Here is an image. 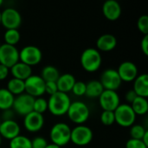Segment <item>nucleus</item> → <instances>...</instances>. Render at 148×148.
Instances as JSON below:
<instances>
[{
    "instance_id": "1",
    "label": "nucleus",
    "mask_w": 148,
    "mask_h": 148,
    "mask_svg": "<svg viewBox=\"0 0 148 148\" xmlns=\"http://www.w3.org/2000/svg\"><path fill=\"white\" fill-rule=\"evenodd\" d=\"M70 104L71 101L68 94L58 91L50 95L48 101V110L55 116H62L67 114Z\"/></svg>"
},
{
    "instance_id": "2",
    "label": "nucleus",
    "mask_w": 148,
    "mask_h": 148,
    "mask_svg": "<svg viewBox=\"0 0 148 148\" xmlns=\"http://www.w3.org/2000/svg\"><path fill=\"white\" fill-rule=\"evenodd\" d=\"M101 56L99 50L94 48L86 49L81 56V64L88 72L97 71L101 65Z\"/></svg>"
},
{
    "instance_id": "3",
    "label": "nucleus",
    "mask_w": 148,
    "mask_h": 148,
    "mask_svg": "<svg viewBox=\"0 0 148 148\" xmlns=\"http://www.w3.org/2000/svg\"><path fill=\"white\" fill-rule=\"evenodd\" d=\"M71 128L69 125L63 122H58L55 124L49 133V137L53 144L62 147L66 146L70 141Z\"/></svg>"
},
{
    "instance_id": "4",
    "label": "nucleus",
    "mask_w": 148,
    "mask_h": 148,
    "mask_svg": "<svg viewBox=\"0 0 148 148\" xmlns=\"http://www.w3.org/2000/svg\"><path fill=\"white\" fill-rule=\"evenodd\" d=\"M69 119L78 125L83 124L89 118V109L88 106L82 101L71 102L67 112Z\"/></svg>"
},
{
    "instance_id": "5",
    "label": "nucleus",
    "mask_w": 148,
    "mask_h": 148,
    "mask_svg": "<svg viewBox=\"0 0 148 148\" xmlns=\"http://www.w3.org/2000/svg\"><path fill=\"white\" fill-rule=\"evenodd\" d=\"M115 122L123 127H132L136 120V114L128 104H120L114 111Z\"/></svg>"
},
{
    "instance_id": "6",
    "label": "nucleus",
    "mask_w": 148,
    "mask_h": 148,
    "mask_svg": "<svg viewBox=\"0 0 148 148\" xmlns=\"http://www.w3.org/2000/svg\"><path fill=\"white\" fill-rule=\"evenodd\" d=\"M42 58V51L36 46L28 45L23 47L19 51V61L29 67L40 63Z\"/></svg>"
},
{
    "instance_id": "7",
    "label": "nucleus",
    "mask_w": 148,
    "mask_h": 148,
    "mask_svg": "<svg viewBox=\"0 0 148 148\" xmlns=\"http://www.w3.org/2000/svg\"><path fill=\"white\" fill-rule=\"evenodd\" d=\"M93 140L92 130L83 125H78L71 130L70 141L76 146L83 147L88 145Z\"/></svg>"
},
{
    "instance_id": "8",
    "label": "nucleus",
    "mask_w": 148,
    "mask_h": 148,
    "mask_svg": "<svg viewBox=\"0 0 148 148\" xmlns=\"http://www.w3.org/2000/svg\"><path fill=\"white\" fill-rule=\"evenodd\" d=\"M25 93L32 97H40L45 93V82L40 75H31L24 81Z\"/></svg>"
},
{
    "instance_id": "9",
    "label": "nucleus",
    "mask_w": 148,
    "mask_h": 148,
    "mask_svg": "<svg viewBox=\"0 0 148 148\" xmlns=\"http://www.w3.org/2000/svg\"><path fill=\"white\" fill-rule=\"evenodd\" d=\"M22 23L21 14L14 8H7L1 12V25L6 29H17Z\"/></svg>"
},
{
    "instance_id": "10",
    "label": "nucleus",
    "mask_w": 148,
    "mask_h": 148,
    "mask_svg": "<svg viewBox=\"0 0 148 148\" xmlns=\"http://www.w3.org/2000/svg\"><path fill=\"white\" fill-rule=\"evenodd\" d=\"M34 101H35L34 97L30 96L26 93H23L15 97L12 108L18 114L25 116L33 111Z\"/></svg>"
},
{
    "instance_id": "11",
    "label": "nucleus",
    "mask_w": 148,
    "mask_h": 148,
    "mask_svg": "<svg viewBox=\"0 0 148 148\" xmlns=\"http://www.w3.org/2000/svg\"><path fill=\"white\" fill-rule=\"evenodd\" d=\"M19 62V51L15 46L2 44L0 45V64L10 69Z\"/></svg>"
},
{
    "instance_id": "12",
    "label": "nucleus",
    "mask_w": 148,
    "mask_h": 148,
    "mask_svg": "<svg viewBox=\"0 0 148 148\" xmlns=\"http://www.w3.org/2000/svg\"><path fill=\"white\" fill-rule=\"evenodd\" d=\"M100 82L101 83L104 90L116 91L121 87L122 81L121 80L117 70L108 69L102 72Z\"/></svg>"
},
{
    "instance_id": "13",
    "label": "nucleus",
    "mask_w": 148,
    "mask_h": 148,
    "mask_svg": "<svg viewBox=\"0 0 148 148\" xmlns=\"http://www.w3.org/2000/svg\"><path fill=\"white\" fill-rule=\"evenodd\" d=\"M99 102L103 111L114 112L120 103V97L116 91L104 90L99 97Z\"/></svg>"
},
{
    "instance_id": "14",
    "label": "nucleus",
    "mask_w": 148,
    "mask_h": 148,
    "mask_svg": "<svg viewBox=\"0 0 148 148\" xmlns=\"http://www.w3.org/2000/svg\"><path fill=\"white\" fill-rule=\"evenodd\" d=\"M117 72L122 82H133L138 76L137 66L129 61L121 62L118 67Z\"/></svg>"
},
{
    "instance_id": "15",
    "label": "nucleus",
    "mask_w": 148,
    "mask_h": 148,
    "mask_svg": "<svg viewBox=\"0 0 148 148\" xmlns=\"http://www.w3.org/2000/svg\"><path fill=\"white\" fill-rule=\"evenodd\" d=\"M44 124V118L42 114L32 111L24 116L23 126L25 129L31 133H36L41 130Z\"/></svg>"
},
{
    "instance_id": "16",
    "label": "nucleus",
    "mask_w": 148,
    "mask_h": 148,
    "mask_svg": "<svg viewBox=\"0 0 148 148\" xmlns=\"http://www.w3.org/2000/svg\"><path fill=\"white\" fill-rule=\"evenodd\" d=\"M20 126L14 120L3 121L0 124V136L5 140H11L20 135Z\"/></svg>"
},
{
    "instance_id": "17",
    "label": "nucleus",
    "mask_w": 148,
    "mask_h": 148,
    "mask_svg": "<svg viewBox=\"0 0 148 148\" xmlns=\"http://www.w3.org/2000/svg\"><path fill=\"white\" fill-rule=\"evenodd\" d=\"M102 13L107 19L115 21L121 15V4L116 0H107L102 6Z\"/></svg>"
},
{
    "instance_id": "18",
    "label": "nucleus",
    "mask_w": 148,
    "mask_h": 148,
    "mask_svg": "<svg viewBox=\"0 0 148 148\" xmlns=\"http://www.w3.org/2000/svg\"><path fill=\"white\" fill-rule=\"evenodd\" d=\"M117 45V39L114 35L104 34L101 35L96 41V49L99 51L108 52L115 49Z\"/></svg>"
},
{
    "instance_id": "19",
    "label": "nucleus",
    "mask_w": 148,
    "mask_h": 148,
    "mask_svg": "<svg viewBox=\"0 0 148 148\" xmlns=\"http://www.w3.org/2000/svg\"><path fill=\"white\" fill-rule=\"evenodd\" d=\"M10 74L12 75L13 78L19 79L22 81H25L32 75L31 67H29L21 62H18L15 65H13L10 69Z\"/></svg>"
},
{
    "instance_id": "20",
    "label": "nucleus",
    "mask_w": 148,
    "mask_h": 148,
    "mask_svg": "<svg viewBox=\"0 0 148 148\" xmlns=\"http://www.w3.org/2000/svg\"><path fill=\"white\" fill-rule=\"evenodd\" d=\"M134 91L140 97L147 98L148 96V75L142 74L138 75L134 81Z\"/></svg>"
},
{
    "instance_id": "21",
    "label": "nucleus",
    "mask_w": 148,
    "mask_h": 148,
    "mask_svg": "<svg viewBox=\"0 0 148 148\" xmlns=\"http://www.w3.org/2000/svg\"><path fill=\"white\" fill-rule=\"evenodd\" d=\"M75 79L71 74H63L60 75L59 78L56 81L57 89L62 93H69L72 90L74 84L75 83Z\"/></svg>"
},
{
    "instance_id": "22",
    "label": "nucleus",
    "mask_w": 148,
    "mask_h": 148,
    "mask_svg": "<svg viewBox=\"0 0 148 148\" xmlns=\"http://www.w3.org/2000/svg\"><path fill=\"white\" fill-rule=\"evenodd\" d=\"M104 91V88L100 82V81L93 80L86 83V91L85 95H87L88 98H97L100 97V95Z\"/></svg>"
},
{
    "instance_id": "23",
    "label": "nucleus",
    "mask_w": 148,
    "mask_h": 148,
    "mask_svg": "<svg viewBox=\"0 0 148 148\" xmlns=\"http://www.w3.org/2000/svg\"><path fill=\"white\" fill-rule=\"evenodd\" d=\"M40 76L45 82H56L60 76V73L56 67L49 65L42 69Z\"/></svg>"
},
{
    "instance_id": "24",
    "label": "nucleus",
    "mask_w": 148,
    "mask_h": 148,
    "mask_svg": "<svg viewBox=\"0 0 148 148\" xmlns=\"http://www.w3.org/2000/svg\"><path fill=\"white\" fill-rule=\"evenodd\" d=\"M14 99V95L6 88H0V110L11 109Z\"/></svg>"
},
{
    "instance_id": "25",
    "label": "nucleus",
    "mask_w": 148,
    "mask_h": 148,
    "mask_svg": "<svg viewBox=\"0 0 148 148\" xmlns=\"http://www.w3.org/2000/svg\"><path fill=\"white\" fill-rule=\"evenodd\" d=\"M131 108L134 110V114L137 115H144L148 111V101L147 98L144 97H136V99L131 103Z\"/></svg>"
},
{
    "instance_id": "26",
    "label": "nucleus",
    "mask_w": 148,
    "mask_h": 148,
    "mask_svg": "<svg viewBox=\"0 0 148 148\" xmlns=\"http://www.w3.org/2000/svg\"><path fill=\"white\" fill-rule=\"evenodd\" d=\"M6 89L11 93L13 95H20L25 92L24 89V81L12 78L10 79L8 83H7V88Z\"/></svg>"
},
{
    "instance_id": "27",
    "label": "nucleus",
    "mask_w": 148,
    "mask_h": 148,
    "mask_svg": "<svg viewBox=\"0 0 148 148\" xmlns=\"http://www.w3.org/2000/svg\"><path fill=\"white\" fill-rule=\"evenodd\" d=\"M10 148H31V140L23 135H18L10 140Z\"/></svg>"
},
{
    "instance_id": "28",
    "label": "nucleus",
    "mask_w": 148,
    "mask_h": 148,
    "mask_svg": "<svg viewBox=\"0 0 148 148\" xmlns=\"http://www.w3.org/2000/svg\"><path fill=\"white\" fill-rule=\"evenodd\" d=\"M3 38H4L5 44L15 46L19 42L21 36L18 29H6Z\"/></svg>"
},
{
    "instance_id": "29",
    "label": "nucleus",
    "mask_w": 148,
    "mask_h": 148,
    "mask_svg": "<svg viewBox=\"0 0 148 148\" xmlns=\"http://www.w3.org/2000/svg\"><path fill=\"white\" fill-rule=\"evenodd\" d=\"M47 110H48V101H46L44 98H42V97L35 98V101L33 105V111L40 114H42Z\"/></svg>"
},
{
    "instance_id": "30",
    "label": "nucleus",
    "mask_w": 148,
    "mask_h": 148,
    "mask_svg": "<svg viewBox=\"0 0 148 148\" xmlns=\"http://www.w3.org/2000/svg\"><path fill=\"white\" fill-rule=\"evenodd\" d=\"M146 132H147V130L144 128L143 126H141V125H133L131 127V130H130L131 139L141 140L143 136L145 135Z\"/></svg>"
},
{
    "instance_id": "31",
    "label": "nucleus",
    "mask_w": 148,
    "mask_h": 148,
    "mask_svg": "<svg viewBox=\"0 0 148 148\" xmlns=\"http://www.w3.org/2000/svg\"><path fill=\"white\" fill-rule=\"evenodd\" d=\"M101 121L104 126H111L115 122L114 114L112 111H103L101 114Z\"/></svg>"
},
{
    "instance_id": "32",
    "label": "nucleus",
    "mask_w": 148,
    "mask_h": 148,
    "mask_svg": "<svg viewBox=\"0 0 148 148\" xmlns=\"http://www.w3.org/2000/svg\"><path fill=\"white\" fill-rule=\"evenodd\" d=\"M138 29L144 35H148V16L143 15L139 17L137 22Z\"/></svg>"
},
{
    "instance_id": "33",
    "label": "nucleus",
    "mask_w": 148,
    "mask_h": 148,
    "mask_svg": "<svg viewBox=\"0 0 148 148\" xmlns=\"http://www.w3.org/2000/svg\"><path fill=\"white\" fill-rule=\"evenodd\" d=\"M73 92V94L77 96H82L85 95V91H86V83L79 81V82H75V83L74 84V87L71 90Z\"/></svg>"
},
{
    "instance_id": "34",
    "label": "nucleus",
    "mask_w": 148,
    "mask_h": 148,
    "mask_svg": "<svg viewBox=\"0 0 148 148\" xmlns=\"http://www.w3.org/2000/svg\"><path fill=\"white\" fill-rule=\"evenodd\" d=\"M48 145L47 140L42 137H36L31 140V148H45Z\"/></svg>"
},
{
    "instance_id": "35",
    "label": "nucleus",
    "mask_w": 148,
    "mask_h": 148,
    "mask_svg": "<svg viewBox=\"0 0 148 148\" xmlns=\"http://www.w3.org/2000/svg\"><path fill=\"white\" fill-rule=\"evenodd\" d=\"M126 148H148V147L142 142V140L130 139L126 143Z\"/></svg>"
},
{
    "instance_id": "36",
    "label": "nucleus",
    "mask_w": 148,
    "mask_h": 148,
    "mask_svg": "<svg viewBox=\"0 0 148 148\" xmlns=\"http://www.w3.org/2000/svg\"><path fill=\"white\" fill-rule=\"evenodd\" d=\"M56 92H58L56 82H45V93L53 95Z\"/></svg>"
},
{
    "instance_id": "37",
    "label": "nucleus",
    "mask_w": 148,
    "mask_h": 148,
    "mask_svg": "<svg viewBox=\"0 0 148 148\" xmlns=\"http://www.w3.org/2000/svg\"><path fill=\"white\" fill-rule=\"evenodd\" d=\"M141 50L145 56H148V35H145L140 42Z\"/></svg>"
},
{
    "instance_id": "38",
    "label": "nucleus",
    "mask_w": 148,
    "mask_h": 148,
    "mask_svg": "<svg viewBox=\"0 0 148 148\" xmlns=\"http://www.w3.org/2000/svg\"><path fill=\"white\" fill-rule=\"evenodd\" d=\"M136 97H138V95H137L136 93L134 91V89H131V90L127 91V92L126 93V95H125V99H126L130 104L136 99Z\"/></svg>"
},
{
    "instance_id": "39",
    "label": "nucleus",
    "mask_w": 148,
    "mask_h": 148,
    "mask_svg": "<svg viewBox=\"0 0 148 148\" xmlns=\"http://www.w3.org/2000/svg\"><path fill=\"white\" fill-rule=\"evenodd\" d=\"M9 73H10V69L0 64V81L6 79L7 76L9 75Z\"/></svg>"
},
{
    "instance_id": "40",
    "label": "nucleus",
    "mask_w": 148,
    "mask_h": 148,
    "mask_svg": "<svg viewBox=\"0 0 148 148\" xmlns=\"http://www.w3.org/2000/svg\"><path fill=\"white\" fill-rule=\"evenodd\" d=\"M2 117H3V121H10V120H13V117H14V112H13L11 109L4 110V111H3Z\"/></svg>"
},
{
    "instance_id": "41",
    "label": "nucleus",
    "mask_w": 148,
    "mask_h": 148,
    "mask_svg": "<svg viewBox=\"0 0 148 148\" xmlns=\"http://www.w3.org/2000/svg\"><path fill=\"white\" fill-rule=\"evenodd\" d=\"M142 142L147 146V147H148V131H147L146 132V134H145V135L143 136V138H142Z\"/></svg>"
},
{
    "instance_id": "42",
    "label": "nucleus",
    "mask_w": 148,
    "mask_h": 148,
    "mask_svg": "<svg viewBox=\"0 0 148 148\" xmlns=\"http://www.w3.org/2000/svg\"><path fill=\"white\" fill-rule=\"evenodd\" d=\"M45 148H61L60 147H58V146H56V145H55V144H53V143H51V144H48L47 145V147Z\"/></svg>"
},
{
    "instance_id": "43",
    "label": "nucleus",
    "mask_w": 148,
    "mask_h": 148,
    "mask_svg": "<svg viewBox=\"0 0 148 148\" xmlns=\"http://www.w3.org/2000/svg\"><path fill=\"white\" fill-rule=\"evenodd\" d=\"M3 3V0H0V7H1V5H2Z\"/></svg>"
},
{
    "instance_id": "44",
    "label": "nucleus",
    "mask_w": 148,
    "mask_h": 148,
    "mask_svg": "<svg viewBox=\"0 0 148 148\" xmlns=\"http://www.w3.org/2000/svg\"><path fill=\"white\" fill-rule=\"evenodd\" d=\"M1 144H2V137L0 136V146H1Z\"/></svg>"
},
{
    "instance_id": "45",
    "label": "nucleus",
    "mask_w": 148,
    "mask_h": 148,
    "mask_svg": "<svg viewBox=\"0 0 148 148\" xmlns=\"http://www.w3.org/2000/svg\"><path fill=\"white\" fill-rule=\"evenodd\" d=\"M0 25H1V12H0Z\"/></svg>"
},
{
    "instance_id": "46",
    "label": "nucleus",
    "mask_w": 148,
    "mask_h": 148,
    "mask_svg": "<svg viewBox=\"0 0 148 148\" xmlns=\"http://www.w3.org/2000/svg\"><path fill=\"white\" fill-rule=\"evenodd\" d=\"M0 124H1V120H0Z\"/></svg>"
},
{
    "instance_id": "47",
    "label": "nucleus",
    "mask_w": 148,
    "mask_h": 148,
    "mask_svg": "<svg viewBox=\"0 0 148 148\" xmlns=\"http://www.w3.org/2000/svg\"><path fill=\"white\" fill-rule=\"evenodd\" d=\"M0 45H1V44H0Z\"/></svg>"
}]
</instances>
